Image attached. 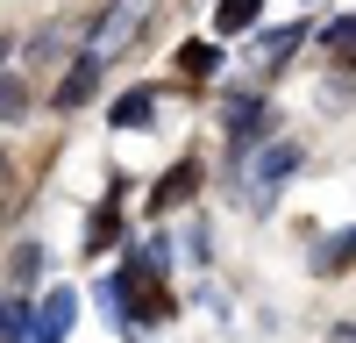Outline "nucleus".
<instances>
[{
    "label": "nucleus",
    "instance_id": "f257e3e1",
    "mask_svg": "<svg viewBox=\"0 0 356 343\" xmlns=\"http://www.w3.org/2000/svg\"><path fill=\"white\" fill-rule=\"evenodd\" d=\"M292 172H300V143H285V136H278L271 151H264V158L243 172V200H250V208H271V193L292 179Z\"/></svg>",
    "mask_w": 356,
    "mask_h": 343
},
{
    "label": "nucleus",
    "instance_id": "f03ea898",
    "mask_svg": "<svg viewBox=\"0 0 356 343\" xmlns=\"http://www.w3.org/2000/svg\"><path fill=\"white\" fill-rule=\"evenodd\" d=\"M221 114H228V158L243 165V158L257 151V143L271 136V100H264V93H235Z\"/></svg>",
    "mask_w": 356,
    "mask_h": 343
},
{
    "label": "nucleus",
    "instance_id": "7ed1b4c3",
    "mask_svg": "<svg viewBox=\"0 0 356 343\" xmlns=\"http://www.w3.org/2000/svg\"><path fill=\"white\" fill-rule=\"evenodd\" d=\"M143 15H150V0H114V8L93 22V57H114V50H129L136 43V29H143Z\"/></svg>",
    "mask_w": 356,
    "mask_h": 343
},
{
    "label": "nucleus",
    "instance_id": "20e7f679",
    "mask_svg": "<svg viewBox=\"0 0 356 343\" xmlns=\"http://www.w3.org/2000/svg\"><path fill=\"white\" fill-rule=\"evenodd\" d=\"M72 322H79V294H72V286H57V294L36 307V322H29V343H65Z\"/></svg>",
    "mask_w": 356,
    "mask_h": 343
},
{
    "label": "nucleus",
    "instance_id": "39448f33",
    "mask_svg": "<svg viewBox=\"0 0 356 343\" xmlns=\"http://www.w3.org/2000/svg\"><path fill=\"white\" fill-rule=\"evenodd\" d=\"M100 72H107V57H93V50H86L79 65L57 79V107H65V114H72V107H86V100L100 93Z\"/></svg>",
    "mask_w": 356,
    "mask_h": 343
},
{
    "label": "nucleus",
    "instance_id": "423d86ee",
    "mask_svg": "<svg viewBox=\"0 0 356 343\" xmlns=\"http://www.w3.org/2000/svg\"><path fill=\"white\" fill-rule=\"evenodd\" d=\"M300 43H307V29H300V22H285V29H264V36H257V65H285V57L300 50Z\"/></svg>",
    "mask_w": 356,
    "mask_h": 343
},
{
    "label": "nucleus",
    "instance_id": "0eeeda50",
    "mask_svg": "<svg viewBox=\"0 0 356 343\" xmlns=\"http://www.w3.org/2000/svg\"><path fill=\"white\" fill-rule=\"evenodd\" d=\"M193 186H200V165L186 158V165H178V172H171V179H164V186L150 193V208H157V215H171V208H178V200H193Z\"/></svg>",
    "mask_w": 356,
    "mask_h": 343
},
{
    "label": "nucleus",
    "instance_id": "6e6552de",
    "mask_svg": "<svg viewBox=\"0 0 356 343\" xmlns=\"http://www.w3.org/2000/svg\"><path fill=\"white\" fill-rule=\"evenodd\" d=\"M342 265H356V222L342 229V236H328V243L314 250V272H321V279H335Z\"/></svg>",
    "mask_w": 356,
    "mask_h": 343
},
{
    "label": "nucleus",
    "instance_id": "1a4fd4ad",
    "mask_svg": "<svg viewBox=\"0 0 356 343\" xmlns=\"http://www.w3.org/2000/svg\"><path fill=\"white\" fill-rule=\"evenodd\" d=\"M150 107H157V93H150V86L122 93V100H114V129H150Z\"/></svg>",
    "mask_w": 356,
    "mask_h": 343
},
{
    "label": "nucleus",
    "instance_id": "9d476101",
    "mask_svg": "<svg viewBox=\"0 0 356 343\" xmlns=\"http://www.w3.org/2000/svg\"><path fill=\"white\" fill-rule=\"evenodd\" d=\"M257 0H221V8H214V29H221V36H250V29H257Z\"/></svg>",
    "mask_w": 356,
    "mask_h": 343
},
{
    "label": "nucleus",
    "instance_id": "9b49d317",
    "mask_svg": "<svg viewBox=\"0 0 356 343\" xmlns=\"http://www.w3.org/2000/svg\"><path fill=\"white\" fill-rule=\"evenodd\" d=\"M29 322H36V314H29V300H22V294L0 300V343H29Z\"/></svg>",
    "mask_w": 356,
    "mask_h": 343
},
{
    "label": "nucleus",
    "instance_id": "f8f14e48",
    "mask_svg": "<svg viewBox=\"0 0 356 343\" xmlns=\"http://www.w3.org/2000/svg\"><path fill=\"white\" fill-rule=\"evenodd\" d=\"M321 43H328V50L342 57V65H349V57H356V15H335L328 29H321Z\"/></svg>",
    "mask_w": 356,
    "mask_h": 343
},
{
    "label": "nucleus",
    "instance_id": "ddd939ff",
    "mask_svg": "<svg viewBox=\"0 0 356 343\" xmlns=\"http://www.w3.org/2000/svg\"><path fill=\"white\" fill-rule=\"evenodd\" d=\"M114 236H122V215L100 208V215H93V229H86V250H114Z\"/></svg>",
    "mask_w": 356,
    "mask_h": 343
},
{
    "label": "nucleus",
    "instance_id": "4468645a",
    "mask_svg": "<svg viewBox=\"0 0 356 343\" xmlns=\"http://www.w3.org/2000/svg\"><path fill=\"white\" fill-rule=\"evenodd\" d=\"M22 107H29V86H22V79H8V65H0V122H15Z\"/></svg>",
    "mask_w": 356,
    "mask_h": 343
},
{
    "label": "nucleus",
    "instance_id": "2eb2a0df",
    "mask_svg": "<svg viewBox=\"0 0 356 343\" xmlns=\"http://www.w3.org/2000/svg\"><path fill=\"white\" fill-rule=\"evenodd\" d=\"M178 65H186V79H207V72H214V43H186Z\"/></svg>",
    "mask_w": 356,
    "mask_h": 343
},
{
    "label": "nucleus",
    "instance_id": "dca6fc26",
    "mask_svg": "<svg viewBox=\"0 0 356 343\" xmlns=\"http://www.w3.org/2000/svg\"><path fill=\"white\" fill-rule=\"evenodd\" d=\"M335 343H356V329H335Z\"/></svg>",
    "mask_w": 356,
    "mask_h": 343
}]
</instances>
